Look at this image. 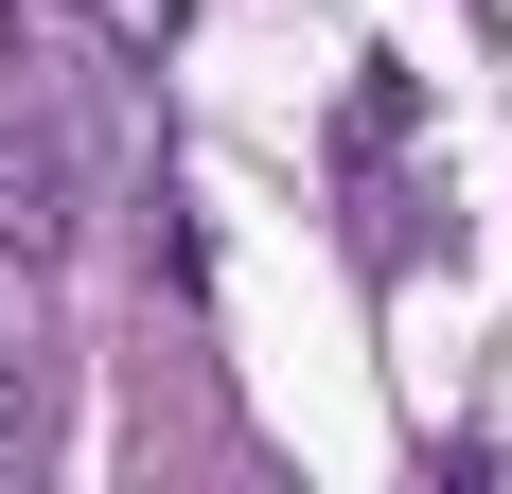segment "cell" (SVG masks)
I'll list each match as a JSON object with an SVG mask.
<instances>
[{
  "label": "cell",
  "mask_w": 512,
  "mask_h": 494,
  "mask_svg": "<svg viewBox=\"0 0 512 494\" xmlns=\"http://www.w3.org/2000/svg\"><path fill=\"white\" fill-rule=\"evenodd\" d=\"M336 195H354V247H371V283H407L424 212H442V177H424V71H354V106H336Z\"/></svg>",
  "instance_id": "6da1fadb"
},
{
  "label": "cell",
  "mask_w": 512,
  "mask_h": 494,
  "mask_svg": "<svg viewBox=\"0 0 512 494\" xmlns=\"http://www.w3.org/2000/svg\"><path fill=\"white\" fill-rule=\"evenodd\" d=\"M89 195H106V142H89V106L18 71V89H0V247H18V265H53V247L89 230Z\"/></svg>",
  "instance_id": "7a4b0ae2"
},
{
  "label": "cell",
  "mask_w": 512,
  "mask_h": 494,
  "mask_svg": "<svg viewBox=\"0 0 512 494\" xmlns=\"http://www.w3.org/2000/svg\"><path fill=\"white\" fill-rule=\"evenodd\" d=\"M89 36H106V53H124V71H159V53L195 36V0H89Z\"/></svg>",
  "instance_id": "3957f363"
},
{
  "label": "cell",
  "mask_w": 512,
  "mask_h": 494,
  "mask_svg": "<svg viewBox=\"0 0 512 494\" xmlns=\"http://www.w3.org/2000/svg\"><path fill=\"white\" fill-rule=\"evenodd\" d=\"M18 459H36V371L0 353V477H18Z\"/></svg>",
  "instance_id": "277c9868"
},
{
  "label": "cell",
  "mask_w": 512,
  "mask_h": 494,
  "mask_svg": "<svg viewBox=\"0 0 512 494\" xmlns=\"http://www.w3.org/2000/svg\"><path fill=\"white\" fill-rule=\"evenodd\" d=\"M0 53H18V0H0Z\"/></svg>",
  "instance_id": "5b68a950"
}]
</instances>
